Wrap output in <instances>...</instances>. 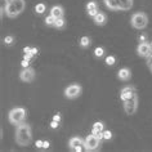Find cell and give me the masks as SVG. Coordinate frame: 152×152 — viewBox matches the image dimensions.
<instances>
[{
	"mask_svg": "<svg viewBox=\"0 0 152 152\" xmlns=\"http://www.w3.org/2000/svg\"><path fill=\"white\" fill-rule=\"evenodd\" d=\"M32 140V132H31V126L27 123H21L20 125H17L16 129V142L18 146L21 147H26L31 143Z\"/></svg>",
	"mask_w": 152,
	"mask_h": 152,
	"instance_id": "6da1fadb",
	"label": "cell"
},
{
	"mask_svg": "<svg viewBox=\"0 0 152 152\" xmlns=\"http://www.w3.org/2000/svg\"><path fill=\"white\" fill-rule=\"evenodd\" d=\"M25 8H26L25 0H13L12 3H8V4L4 5L5 14L9 18H16L17 16H20L25 10Z\"/></svg>",
	"mask_w": 152,
	"mask_h": 152,
	"instance_id": "7a4b0ae2",
	"label": "cell"
},
{
	"mask_svg": "<svg viewBox=\"0 0 152 152\" xmlns=\"http://www.w3.org/2000/svg\"><path fill=\"white\" fill-rule=\"evenodd\" d=\"M130 25L132 27H134L137 30H143L147 27L148 25V17L146 13L143 12H137L132 16L130 18Z\"/></svg>",
	"mask_w": 152,
	"mask_h": 152,
	"instance_id": "3957f363",
	"label": "cell"
},
{
	"mask_svg": "<svg viewBox=\"0 0 152 152\" xmlns=\"http://www.w3.org/2000/svg\"><path fill=\"white\" fill-rule=\"evenodd\" d=\"M25 119H26V110L22 107H16L10 110L8 113V120L13 125H20L21 123H23Z\"/></svg>",
	"mask_w": 152,
	"mask_h": 152,
	"instance_id": "277c9868",
	"label": "cell"
},
{
	"mask_svg": "<svg viewBox=\"0 0 152 152\" xmlns=\"http://www.w3.org/2000/svg\"><path fill=\"white\" fill-rule=\"evenodd\" d=\"M101 142L102 140L98 138L96 134H90L88 135L86 138L84 139V150L85 151H96L98 147L101 146Z\"/></svg>",
	"mask_w": 152,
	"mask_h": 152,
	"instance_id": "5b68a950",
	"label": "cell"
},
{
	"mask_svg": "<svg viewBox=\"0 0 152 152\" xmlns=\"http://www.w3.org/2000/svg\"><path fill=\"white\" fill-rule=\"evenodd\" d=\"M123 103H124V111H125V113L129 115V116L134 115V113L137 112V110H138V96L134 94L130 99L125 101V102H123Z\"/></svg>",
	"mask_w": 152,
	"mask_h": 152,
	"instance_id": "8992f818",
	"label": "cell"
},
{
	"mask_svg": "<svg viewBox=\"0 0 152 152\" xmlns=\"http://www.w3.org/2000/svg\"><path fill=\"white\" fill-rule=\"evenodd\" d=\"M81 94V86L79 84H71L64 89V97L68 99H75Z\"/></svg>",
	"mask_w": 152,
	"mask_h": 152,
	"instance_id": "52a82bcc",
	"label": "cell"
},
{
	"mask_svg": "<svg viewBox=\"0 0 152 152\" xmlns=\"http://www.w3.org/2000/svg\"><path fill=\"white\" fill-rule=\"evenodd\" d=\"M137 53L142 58H148L152 54V45L150 43H147V41H142L137 47Z\"/></svg>",
	"mask_w": 152,
	"mask_h": 152,
	"instance_id": "ba28073f",
	"label": "cell"
},
{
	"mask_svg": "<svg viewBox=\"0 0 152 152\" xmlns=\"http://www.w3.org/2000/svg\"><path fill=\"white\" fill-rule=\"evenodd\" d=\"M20 79L23 83H31L35 79V70L31 67H26L20 72Z\"/></svg>",
	"mask_w": 152,
	"mask_h": 152,
	"instance_id": "9c48e42d",
	"label": "cell"
},
{
	"mask_svg": "<svg viewBox=\"0 0 152 152\" xmlns=\"http://www.w3.org/2000/svg\"><path fill=\"white\" fill-rule=\"evenodd\" d=\"M83 146H84V140H83L80 137H72V138L68 140V147H70L71 151L80 152L83 150Z\"/></svg>",
	"mask_w": 152,
	"mask_h": 152,
	"instance_id": "30bf717a",
	"label": "cell"
},
{
	"mask_svg": "<svg viewBox=\"0 0 152 152\" xmlns=\"http://www.w3.org/2000/svg\"><path fill=\"white\" fill-rule=\"evenodd\" d=\"M134 94H137V93H135V89L133 88V86H130V85L124 86V88L121 89V92H120V99L123 102H125V101L130 99Z\"/></svg>",
	"mask_w": 152,
	"mask_h": 152,
	"instance_id": "8fae6325",
	"label": "cell"
},
{
	"mask_svg": "<svg viewBox=\"0 0 152 152\" xmlns=\"http://www.w3.org/2000/svg\"><path fill=\"white\" fill-rule=\"evenodd\" d=\"M130 77H132V72L126 67L120 68L119 72H117V79L121 81H128V80H130Z\"/></svg>",
	"mask_w": 152,
	"mask_h": 152,
	"instance_id": "7c38bea8",
	"label": "cell"
},
{
	"mask_svg": "<svg viewBox=\"0 0 152 152\" xmlns=\"http://www.w3.org/2000/svg\"><path fill=\"white\" fill-rule=\"evenodd\" d=\"M104 4L111 10H121L120 0H104Z\"/></svg>",
	"mask_w": 152,
	"mask_h": 152,
	"instance_id": "4fadbf2b",
	"label": "cell"
},
{
	"mask_svg": "<svg viewBox=\"0 0 152 152\" xmlns=\"http://www.w3.org/2000/svg\"><path fill=\"white\" fill-rule=\"evenodd\" d=\"M50 14L54 18H62L64 16V10L61 5H54L50 8Z\"/></svg>",
	"mask_w": 152,
	"mask_h": 152,
	"instance_id": "5bb4252c",
	"label": "cell"
},
{
	"mask_svg": "<svg viewBox=\"0 0 152 152\" xmlns=\"http://www.w3.org/2000/svg\"><path fill=\"white\" fill-rule=\"evenodd\" d=\"M93 22H94V23H96L97 26H104L106 22H107V17H106L104 13L99 12L96 17H93Z\"/></svg>",
	"mask_w": 152,
	"mask_h": 152,
	"instance_id": "9a60e30c",
	"label": "cell"
},
{
	"mask_svg": "<svg viewBox=\"0 0 152 152\" xmlns=\"http://www.w3.org/2000/svg\"><path fill=\"white\" fill-rule=\"evenodd\" d=\"M121 10H129L133 7V0H120Z\"/></svg>",
	"mask_w": 152,
	"mask_h": 152,
	"instance_id": "2e32d148",
	"label": "cell"
},
{
	"mask_svg": "<svg viewBox=\"0 0 152 152\" xmlns=\"http://www.w3.org/2000/svg\"><path fill=\"white\" fill-rule=\"evenodd\" d=\"M90 45V37L89 36H83L80 39V47L81 48H88Z\"/></svg>",
	"mask_w": 152,
	"mask_h": 152,
	"instance_id": "e0dca14e",
	"label": "cell"
},
{
	"mask_svg": "<svg viewBox=\"0 0 152 152\" xmlns=\"http://www.w3.org/2000/svg\"><path fill=\"white\" fill-rule=\"evenodd\" d=\"M98 9V4L94 0H92V1H89L88 4H86V10L88 12H90V10H97Z\"/></svg>",
	"mask_w": 152,
	"mask_h": 152,
	"instance_id": "ac0fdd59",
	"label": "cell"
},
{
	"mask_svg": "<svg viewBox=\"0 0 152 152\" xmlns=\"http://www.w3.org/2000/svg\"><path fill=\"white\" fill-rule=\"evenodd\" d=\"M56 20H57V18H54L52 14H49V16L45 18V25H47V26H54L56 25Z\"/></svg>",
	"mask_w": 152,
	"mask_h": 152,
	"instance_id": "d6986e66",
	"label": "cell"
},
{
	"mask_svg": "<svg viewBox=\"0 0 152 152\" xmlns=\"http://www.w3.org/2000/svg\"><path fill=\"white\" fill-rule=\"evenodd\" d=\"M45 9H47V7H45V4H43V3H40V4H37L35 7V12L37 14H43L45 12Z\"/></svg>",
	"mask_w": 152,
	"mask_h": 152,
	"instance_id": "ffe728a7",
	"label": "cell"
},
{
	"mask_svg": "<svg viewBox=\"0 0 152 152\" xmlns=\"http://www.w3.org/2000/svg\"><path fill=\"white\" fill-rule=\"evenodd\" d=\"M94 56L97 57V58H101V57H103L104 56V49L102 48V47H98L94 49Z\"/></svg>",
	"mask_w": 152,
	"mask_h": 152,
	"instance_id": "44dd1931",
	"label": "cell"
},
{
	"mask_svg": "<svg viewBox=\"0 0 152 152\" xmlns=\"http://www.w3.org/2000/svg\"><path fill=\"white\" fill-rule=\"evenodd\" d=\"M64 25H66V22H64L63 17H62V18H57L54 27H57V28H63V27H64Z\"/></svg>",
	"mask_w": 152,
	"mask_h": 152,
	"instance_id": "7402d4cb",
	"label": "cell"
},
{
	"mask_svg": "<svg viewBox=\"0 0 152 152\" xmlns=\"http://www.w3.org/2000/svg\"><path fill=\"white\" fill-rule=\"evenodd\" d=\"M93 129H97V130H99V132H103L104 130V124L102 123V121H97V123L93 124Z\"/></svg>",
	"mask_w": 152,
	"mask_h": 152,
	"instance_id": "603a6c76",
	"label": "cell"
},
{
	"mask_svg": "<svg viewBox=\"0 0 152 152\" xmlns=\"http://www.w3.org/2000/svg\"><path fill=\"white\" fill-rule=\"evenodd\" d=\"M115 62H116V58L113 56H108L107 58H106V64H107V66H113Z\"/></svg>",
	"mask_w": 152,
	"mask_h": 152,
	"instance_id": "cb8c5ba5",
	"label": "cell"
},
{
	"mask_svg": "<svg viewBox=\"0 0 152 152\" xmlns=\"http://www.w3.org/2000/svg\"><path fill=\"white\" fill-rule=\"evenodd\" d=\"M4 43H5L7 45H12V44L14 43V37H13V36H10V35L5 36V39H4Z\"/></svg>",
	"mask_w": 152,
	"mask_h": 152,
	"instance_id": "d4e9b609",
	"label": "cell"
},
{
	"mask_svg": "<svg viewBox=\"0 0 152 152\" xmlns=\"http://www.w3.org/2000/svg\"><path fill=\"white\" fill-rule=\"evenodd\" d=\"M111 138H112V133L110 132V130H103V139L110 140Z\"/></svg>",
	"mask_w": 152,
	"mask_h": 152,
	"instance_id": "484cf974",
	"label": "cell"
},
{
	"mask_svg": "<svg viewBox=\"0 0 152 152\" xmlns=\"http://www.w3.org/2000/svg\"><path fill=\"white\" fill-rule=\"evenodd\" d=\"M147 66H148V68H150L151 72H152V54L147 58Z\"/></svg>",
	"mask_w": 152,
	"mask_h": 152,
	"instance_id": "4316f807",
	"label": "cell"
},
{
	"mask_svg": "<svg viewBox=\"0 0 152 152\" xmlns=\"http://www.w3.org/2000/svg\"><path fill=\"white\" fill-rule=\"evenodd\" d=\"M21 64H22V67H23V68H26V67H30V66H28V64H30V61L23 58V61H22V62H21Z\"/></svg>",
	"mask_w": 152,
	"mask_h": 152,
	"instance_id": "83f0119b",
	"label": "cell"
},
{
	"mask_svg": "<svg viewBox=\"0 0 152 152\" xmlns=\"http://www.w3.org/2000/svg\"><path fill=\"white\" fill-rule=\"evenodd\" d=\"M98 13H99V10H98V9H97V10H90V12H88L89 17H92V18H93V17H96Z\"/></svg>",
	"mask_w": 152,
	"mask_h": 152,
	"instance_id": "f1b7e54d",
	"label": "cell"
},
{
	"mask_svg": "<svg viewBox=\"0 0 152 152\" xmlns=\"http://www.w3.org/2000/svg\"><path fill=\"white\" fill-rule=\"evenodd\" d=\"M58 125H59L58 121H54V120H53L52 123H50V128H52V129H57V128H58Z\"/></svg>",
	"mask_w": 152,
	"mask_h": 152,
	"instance_id": "f546056e",
	"label": "cell"
},
{
	"mask_svg": "<svg viewBox=\"0 0 152 152\" xmlns=\"http://www.w3.org/2000/svg\"><path fill=\"white\" fill-rule=\"evenodd\" d=\"M32 57H34V54H31V53H25V57H23V58L25 59H28V61H31V58H32Z\"/></svg>",
	"mask_w": 152,
	"mask_h": 152,
	"instance_id": "4dcf8cb0",
	"label": "cell"
},
{
	"mask_svg": "<svg viewBox=\"0 0 152 152\" xmlns=\"http://www.w3.org/2000/svg\"><path fill=\"white\" fill-rule=\"evenodd\" d=\"M43 140H36V147L37 148H43Z\"/></svg>",
	"mask_w": 152,
	"mask_h": 152,
	"instance_id": "1f68e13d",
	"label": "cell"
},
{
	"mask_svg": "<svg viewBox=\"0 0 152 152\" xmlns=\"http://www.w3.org/2000/svg\"><path fill=\"white\" fill-rule=\"evenodd\" d=\"M53 120H54V121H58V123H61V115H59V113H57V115H54V117H53Z\"/></svg>",
	"mask_w": 152,
	"mask_h": 152,
	"instance_id": "d6a6232c",
	"label": "cell"
},
{
	"mask_svg": "<svg viewBox=\"0 0 152 152\" xmlns=\"http://www.w3.org/2000/svg\"><path fill=\"white\" fill-rule=\"evenodd\" d=\"M49 146H50V144H49L48 140H45V142L43 143V148H44V150H47V148H49Z\"/></svg>",
	"mask_w": 152,
	"mask_h": 152,
	"instance_id": "836d02e7",
	"label": "cell"
},
{
	"mask_svg": "<svg viewBox=\"0 0 152 152\" xmlns=\"http://www.w3.org/2000/svg\"><path fill=\"white\" fill-rule=\"evenodd\" d=\"M30 53H31V54H34V56L37 54V48H31V52H30Z\"/></svg>",
	"mask_w": 152,
	"mask_h": 152,
	"instance_id": "e575fe53",
	"label": "cell"
},
{
	"mask_svg": "<svg viewBox=\"0 0 152 152\" xmlns=\"http://www.w3.org/2000/svg\"><path fill=\"white\" fill-rule=\"evenodd\" d=\"M23 52H25V53L31 52V48H30V47H25V48H23Z\"/></svg>",
	"mask_w": 152,
	"mask_h": 152,
	"instance_id": "d590c367",
	"label": "cell"
},
{
	"mask_svg": "<svg viewBox=\"0 0 152 152\" xmlns=\"http://www.w3.org/2000/svg\"><path fill=\"white\" fill-rule=\"evenodd\" d=\"M139 41H140V43H142V41H146V36H144V35H142V36L139 37Z\"/></svg>",
	"mask_w": 152,
	"mask_h": 152,
	"instance_id": "8d00e7d4",
	"label": "cell"
},
{
	"mask_svg": "<svg viewBox=\"0 0 152 152\" xmlns=\"http://www.w3.org/2000/svg\"><path fill=\"white\" fill-rule=\"evenodd\" d=\"M4 1H5V4H8V3H12L13 0H4Z\"/></svg>",
	"mask_w": 152,
	"mask_h": 152,
	"instance_id": "74e56055",
	"label": "cell"
},
{
	"mask_svg": "<svg viewBox=\"0 0 152 152\" xmlns=\"http://www.w3.org/2000/svg\"><path fill=\"white\" fill-rule=\"evenodd\" d=\"M151 45H152V43H151Z\"/></svg>",
	"mask_w": 152,
	"mask_h": 152,
	"instance_id": "f35d334b",
	"label": "cell"
}]
</instances>
